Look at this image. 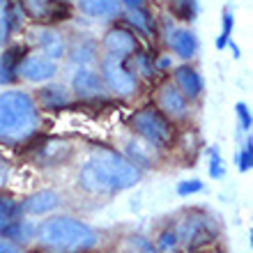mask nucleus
<instances>
[{"mask_svg": "<svg viewBox=\"0 0 253 253\" xmlns=\"http://www.w3.org/2000/svg\"><path fill=\"white\" fill-rule=\"evenodd\" d=\"M157 104L168 118H173V120H180L187 115V99H184V94L177 90L175 85H164L159 90V97H157Z\"/></svg>", "mask_w": 253, "mask_h": 253, "instance_id": "f8f14e48", "label": "nucleus"}, {"mask_svg": "<svg viewBox=\"0 0 253 253\" xmlns=\"http://www.w3.org/2000/svg\"><path fill=\"white\" fill-rule=\"evenodd\" d=\"M251 164H253V147H251V140L247 143V147L242 150V154H240V170L244 173V170H249L251 168Z\"/></svg>", "mask_w": 253, "mask_h": 253, "instance_id": "bb28decb", "label": "nucleus"}, {"mask_svg": "<svg viewBox=\"0 0 253 253\" xmlns=\"http://www.w3.org/2000/svg\"><path fill=\"white\" fill-rule=\"evenodd\" d=\"M62 0H26L28 12L37 19H58L62 12Z\"/></svg>", "mask_w": 253, "mask_h": 253, "instance_id": "f3484780", "label": "nucleus"}, {"mask_svg": "<svg viewBox=\"0 0 253 253\" xmlns=\"http://www.w3.org/2000/svg\"><path fill=\"white\" fill-rule=\"evenodd\" d=\"M35 237L46 253H83L97 244V233L74 216H53L37 226Z\"/></svg>", "mask_w": 253, "mask_h": 253, "instance_id": "f03ea898", "label": "nucleus"}, {"mask_svg": "<svg viewBox=\"0 0 253 253\" xmlns=\"http://www.w3.org/2000/svg\"><path fill=\"white\" fill-rule=\"evenodd\" d=\"M0 253H23L14 242L9 240H0Z\"/></svg>", "mask_w": 253, "mask_h": 253, "instance_id": "7c9ffc66", "label": "nucleus"}, {"mask_svg": "<svg viewBox=\"0 0 253 253\" xmlns=\"http://www.w3.org/2000/svg\"><path fill=\"white\" fill-rule=\"evenodd\" d=\"M175 244H177V235L175 233H164L159 240V247L161 249H173Z\"/></svg>", "mask_w": 253, "mask_h": 253, "instance_id": "c756f323", "label": "nucleus"}, {"mask_svg": "<svg viewBox=\"0 0 253 253\" xmlns=\"http://www.w3.org/2000/svg\"><path fill=\"white\" fill-rule=\"evenodd\" d=\"M126 152H129V157L126 159L131 161L133 166H150L152 164V145H140V143H129V147H126Z\"/></svg>", "mask_w": 253, "mask_h": 253, "instance_id": "aec40b11", "label": "nucleus"}, {"mask_svg": "<svg viewBox=\"0 0 253 253\" xmlns=\"http://www.w3.org/2000/svg\"><path fill=\"white\" fill-rule=\"evenodd\" d=\"M0 233L5 235V240H9V242H21V244H28V242L35 237L37 228H35L30 221L12 219V221H7L5 226H2V230H0Z\"/></svg>", "mask_w": 253, "mask_h": 253, "instance_id": "dca6fc26", "label": "nucleus"}, {"mask_svg": "<svg viewBox=\"0 0 253 253\" xmlns=\"http://www.w3.org/2000/svg\"><path fill=\"white\" fill-rule=\"evenodd\" d=\"M101 74H104V83L108 85V90L120 94V97H126L136 90V76L131 72H126V67L118 58L106 55L101 60Z\"/></svg>", "mask_w": 253, "mask_h": 253, "instance_id": "423d86ee", "label": "nucleus"}, {"mask_svg": "<svg viewBox=\"0 0 253 253\" xmlns=\"http://www.w3.org/2000/svg\"><path fill=\"white\" fill-rule=\"evenodd\" d=\"M207 154H210V175H212V177H221L226 168H223V159H221L219 150H216V147H210Z\"/></svg>", "mask_w": 253, "mask_h": 253, "instance_id": "5701e85b", "label": "nucleus"}, {"mask_svg": "<svg viewBox=\"0 0 253 253\" xmlns=\"http://www.w3.org/2000/svg\"><path fill=\"white\" fill-rule=\"evenodd\" d=\"M21 207L14 203V200L5 198V196H0V219L2 221H12L16 219V214H19Z\"/></svg>", "mask_w": 253, "mask_h": 253, "instance_id": "4be33fe9", "label": "nucleus"}, {"mask_svg": "<svg viewBox=\"0 0 253 253\" xmlns=\"http://www.w3.org/2000/svg\"><path fill=\"white\" fill-rule=\"evenodd\" d=\"M79 9L92 21H113L120 16V0H79Z\"/></svg>", "mask_w": 253, "mask_h": 253, "instance_id": "9d476101", "label": "nucleus"}, {"mask_svg": "<svg viewBox=\"0 0 253 253\" xmlns=\"http://www.w3.org/2000/svg\"><path fill=\"white\" fill-rule=\"evenodd\" d=\"M40 99L46 108H62L69 101V94L62 85H48L40 92Z\"/></svg>", "mask_w": 253, "mask_h": 253, "instance_id": "6ab92c4d", "label": "nucleus"}, {"mask_svg": "<svg viewBox=\"0 0 253 253\" xmlns=\"http://www.w3.org/2000/svg\"><path fill=\"white\" fill-rule=\"evenodd\" d=\"M175 235H177V240L187 249H198V247L210 244V242L219 235V226H216V221H214L212 216L193 212L182 219V223Z\"/></svg>", "mask_w": 253, "mask_h": 253, "instance_id": "20e7f679", "label": "nucleus"}, {"mask_svg": "<svg viewBox=\"0 0 253 253\" xmlns=\"http://www.w3.org/2000/svg\"><path fill=\"white\" fill-rule=\"evenodd\" d=\"M175 87L184 94V99H196L203 92V79L191 67H180L175 69Z\"/></svg>", "mask_w": 253, "mask_h": 253, "instance_id": "4468645a", "label": "nucleus"}, {"mask_svg": "<svg viewBox=\"0 0 253 253\" xmlns=\"http://www.w3.org/2000/svg\"><path fill=\"white\" fill-rule=\"evenodd\" d=\"M74 92L83 97V99H94L104 94V81L99 79V74L92 72L90 67H79L72 79Z\"/></svg>", "mask_w": 253, "mask_h": 253, "instance_id": "1a4fd4ad", "label": "nucleus"}, {"mask_svg": "<svg viewBox=\"0 0 253 253\" xmlns=\"http://www.w3.org/2000/svg\"><path fill=\"white\" fill-rule=\"evenodd\" d=\"M198 191H203V182L200 180H187L177 184V193L180 196H191V193H198Z\"/></svg>", "mask_w": 253, "mask_h": 253, "instance_id": "393cba45", "label": "nucleus"}, {"mask_svg": "<svg viewBox=\"0 0 253 253\" xmlns=\"http://www.w3.org/2000/svg\"><path fill=\"white\" fill-rule=\"evenodd\" d=\"M40 126L37 104L28 92L7 90L0 92V140L21 143Z\"/></svg>", "mask_w": 253, "mask_h": 253, "instance_id": "7ed1b4c3", "label": "nucleus"}, {"mask_svg": "<svg viewBox=\"0 0 253 253\" xmlns=\"http://www.w3.org/2000/svg\"><path fill=\"white\" fill-rule=\"evenodd\" d=\"M5 223H7V221H2V219H0V230H2V226H5Z\"/></svg>", "mask_w": 253, "mask_h": 253, "instance_id": "72a5a7b5", "label": "nucleus"}, {"mask_svg": "<svg viewBox=\"0 0 253 253\" xmlns=\"http://www.w3.org/2000/svg\"><path fill=\"white\" fill-rule=\"evenodd\" d=\"M173 12L177 14V19L193 21L198 14V0H173Z\"/></svg>", "mask_w": 253, "mask_h": 253, "instance_id": "412c9836", "label": "nucleus"}, {"mask_svg": "<svg viewBox=\"0 0 253 253\" xmlns=\"http://www.w3.org/2000/svg\"><path fill=\"white\" fill-rule=\"evenodd\" d=\"M19 76L28 83H44V81H51L58 72L55 60L51 58H44V55H28L19 62Z\"/></svg>", "mask_w": 253, "mask_h": 253, "instance_id": "0eeeda50", "label": "nucleus"}, {"mask_svg": "<svg viewBox=\"0 0 253 253\" xmlns=\"http://www.w3.org/2000/svg\"><path fill=\"white\" fill-rule=\"evenodd\" d=\"M170 48L180 55L182 60H191L193 55H196L198 42H196V37H193L191 30H187V28H177V30L170 33Z\"/></svg>", "mask_w": 253, "mask_h": 253, "instance_id": "2eb2a0df", "label": "nucleus"}, {"mask_svg": "<svg viewBox=\"0 0 253 253\" xmlns=\"http://www.w3.org/2000/svg\"><path fill=\"white\" fill-rule=\"evenodd\" d=\"M120 2H125V5L131 7V9H138V7L143 5V0H120Z\"/></svg>", "mask_w": 253, "mask_h": 253, "instance_id": "2f4dec72", "label": "nucleus"}, {"mask_svg": "<svg viewBox=\"0 0 253 253\" xmlns=\"http://www.w3.org/2000/svg\"><path fill=\"white\" fill-rule=\"evenodd\" d=\"M28 40L44 58L58 60L60 55H65V40L55 30H51V28H33Z\"/></svg>", "mask_w": 253, "mask_h": 253, "instance_id": "6e6552de", "label": "nucleus"}, {"mask_svg": "<svg viewBox=\"0 0 253 253\" xmlns=\"http://www.w3.org/2000/svg\"><path fill=\"white\" fill-rule=\"evenodd\" d=\"M58 205H60V193L51 191V189H44V191H37V193H33V196H28V198L23 200L21 210L28 214L40 216V214L53 212Z\"/></svg>", "mask_w": 253, "mask_h": 253, "instance_id": "ddd939ff", "label": "nucleus"}, {"mask_svg": "<svg viewBox=\"0 0 253 253\" xmlns=\"http://www.w3.org/2000/svg\"><path fill=\"white\" fill-rule=\"evenodd\" d=\"M129 21H131L136 28H140V30H150V16H147L145 12H140V9H131V14H129Z\"/></svg>", "mask_w": 253, "mask_h": 253, "instance_id": "b1692460", "label": "nucleus"}, {"mask_svg": "<svg viewBox=\"0 0 253 253\" xmlns=\"http://www.w3.org/2000/svg\"><path fill=\"white\" fill-rule=\"evenodd\" d=\"M21 60H23V53H21L19 46L9 48V51L2 55V60H0V83H9V81H14Z\"/></svg>", "mask_w": 253, "mask_h": 253, "instance_id": "a211bd4d", "label": "nucleus"}, {"mask_svg": "<svg viewBox=\"0 0 253 253\" xmlns=\"http://www.w3.org/2000/svg\"><path fill=\"white\" fill-rule=\"evenodd\" d=\"M140 180V170L131 161L113 152L99 150L81 166L79 187L90 193H115L136 187Z\"/></svg>", "mask_w": 253, "mask_h": 253, "instance_id": "f257e3e1", "label": "nucleus"}, {"mask_svg": "<svg viewBox=\"0 0 253 253\" xmlns=\"http://www.w3.org/2000/svg\"><path fill=\"white\" fill-rule=\"evenodd\" d=\"M72 58L76 62H81V67H85L90 60H94L92 48H90V46H87V48L85 46H76V48H74V53H72Z\"/></svg>", "mask_w": 253, "mask_h": 253, "instance_id": "a878e982", "label": "nucleus"}, {"mask_svg": "<svg viewBox=\"0 0 253 253\" xmlns=\"http://www.w3.org/2000/svg\"><path fill=\"white\" fill-rule=\"evenodd\" d=\"M230 33H233V14L223 12V33H221V37H223V40H230Z\"/></svg>", "mask_w": 253, "mask_h": 253, "instance_id": "c85d7f7f", "label": "nucleus"}, {"mask_svg": "<svg viewBox=\"0 0 253 253\" xmlns=\"http://www.w3.org/2000/svg\"><path fill=\"white\" fill-rule=\"evenodd\" d=\"M131 126H133V131L138 133V136H143L152 147L166 145L168 140L173 138V131H170L166 118H164L159 111H154V108L138 111V113L131 118Z\"/></svg>", "mask_w": 253, "mask_h": 253, "instance_id": "39448f33", "label": "nucleus"}, {"mask_svg": "<svg viewBox=\"0 0 253 253\" xmlns=\"http://www.w3.org/2000/svg\"><path fill=\"white\" fill-rule=\"evenodd\" d=\"M237 115H240V122H242V129L249 131L251 129V113H249V106L247 104H237Z\"/></svg>", "mask_w": 253, "mask_h": 253, "instance_id": "cd10ccee", "label": "nucleus"}, {"mask_svg": "<svg viewBox=\"0 0 253 253\" xmlns=\"http://www.w3.org/2000/svg\"><path fill=\"white\" fill-rule=\"evenodd\" d=\"M2 40H5V28H2V23H0V44H2Z\"/></svg>", "mask_w": 253, "mask_h": 253, "instance_id": "473e14b6", "label": "nucleus"}, {"mask_svg": "<svg viewBox=\"0 0 253 253\" xmlns=\"http://www.w3.org/2000/svg\"><path fill=\"white\" fill-rule=\"evenodd\" d=\"M104 48H106V53L111 58L122 60V58H129L136 51V40H133L131 33H126L122 28H115L104 37Z\"/></svg>", "mask_w": 253, "mask_h": 253, "instance_id": "9b49d317", "label": "nucleus"}]
</instances>
